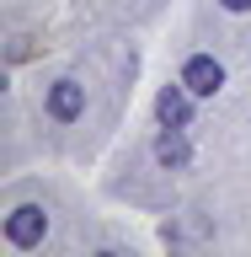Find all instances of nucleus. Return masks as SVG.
<instances>
[{"mask_svg":"<svg viewBox=\"0 0 251 257\" xmlns=\"http://www.w3.org/2000/svg\"><path fill=\"white\" fill-rule=\"evenodd\" d=\"M224 11H251V0H219Z\"/></svg>","mask_w":251,"mask_h":257,"instance_id":"423d86ee","label":"nucleus"},{"mask_svg":"<svg viewBox=\"0 0 251 257\" xmlns=\"http://www.w3.org/2000/svg\"><path fill=\"white\" fill-rule=\"evenodd\" d=\"M43 107H48V118H54V123H75L80 112H86V86H80V80H54Z\"/></svg>","mask_w":251,"mask_h":257,"instance_id":"7ed1b4c3","label":"nucleus"},{"mask_svg":"<svg viewBox=\"0 0 251 257\" xmlns=\"http://www.w3.org/2000/svg\"><path fill=\"white\" fill-rule=\"evenodd\" d=\"M155 161L160 166H166V172H182V166H187L192 161V150H187V140H182V128H160V140H155Z\"/></svg>","mask_w":251,"mask_h":257,"instance_id":"39448f33","label":"nucleus"},{"mask_svg":"<svg viewBox=\"0 0 251 257\" xmlns=\"http://www.w3.org/2000/svg\"><path fill=\"white\" fill-rule=\"evenodd\" d=\"M182 86H187L192 96H214L224 86V64L214 59V54H192V59L182 64Z\"/></svg>","mask_w":251,"mask_h":257,"instance_id":"f257e3e1","label":"nucleus"},{"mask_svg":"<svg viewBox=\"0 0 251 257\" xmlns=\"http://www.w3.org/2000/svg\"><path fill=\"white\" fill-rule=\"evenodd\" d=\"M155 112H160V123H171V128H187L192 123V91L176 80V86H160L155 96Z\"/></svg>","mask_w":251,"mask_h":257,"instance_id":"20e7f679","label":"nucleus"},{"mask_svg":"<svg viewBox=\"0 0 251 257\" xmlns=\"http://www.w3.org/2000/svg\"><path fill=\"white\" fill-rule=\"evenodd\" d=\"M43 230H48V214L38 204H22V209L6 214V241H11V246H38Z\"/></svg>","mask_w":251,"mask_h":257,"instance_id":"f03ea898","label":"nucleus"}]
</instances>
